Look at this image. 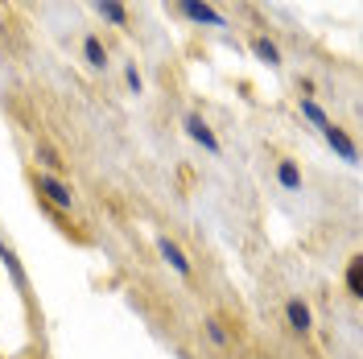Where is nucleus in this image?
Returning a JSON list of instances; mask_svg holds the SVG:
<instances>
[{"instance_id": "1", "label": "nucleus", "mask_w": 363, "mask_h": 359, "mask_svg": "<svg viewBox=\"0 0 363 359\" xmlns=\"http://www.w3.org/2000/svg\"><path fill=\"white\" fill-rule=\"evenodd\" d=\"M178 9L190 17V21H199V25H215V29L223 25V17H219V13H215L206 0H178Z\"/></svg>"}, {"instance_id": "2", "label": "nucleus", "mask_w": 363, "mask_h": 359, "mask_svg": "<svg viewBox=\"0 0 363 359\" xmlns=\"http://www.w3.org/2000/svg\"><path fill=\"white\" fill-rule=\"evenodd\" d=\"M38 190H42V194L54 202V206H70V202H74V194H70V190H67L58 178H50V174H38Z\"/></svg>"}, {"instance_id": "3", "label": "nucleus", "mask_w": 363, "mask_h": 359, "mask_svg": "<svg viewBox=\"0 0 363 359\" xmlns=\"http://www.w3.org/2000/svg\"><path fill=\"white\" fill-rule=\"evenodd\" d=\"M322 136H326V140L339 149V158H342V161H355V145H351V136L342 133V128H335V124L326 120V124H322Z\"/></svg>"}, {"instance_id": "4", "label": "nucleus", "mask_w": 363, "mask_h": 359, "mask_svg": "<svg viewBox=\"0 0 363 359\" xmlns=\"http://www.w3.org/2000/svg\"><path fill=\"white\" fill-rule=\"evenodd\" d=\"M186 133L194 136V140H199L203 149H211V153H219V140H215V133L206 128V124L199 120V116H190V120H186Z\"/></svg>"}, {"instance_id": "5", "label": "nucleus", "mask_w": 363, "mask_h": 359, "mask_svg": "<svg viewBox=\"0 0 363 359\" xmlns=\"http://www.w3.org/2000/svg\"><path fill=\"white\" fill-rule=\"evenodd\" d=\"M161 256H165V260H169V265H174V269L182 272V277L190 272V260L182 256V248H178V244H169V240H161Z\"/></svg>"}, {"instance_id": "6", "label": "nucleus", "mask_w": 363, "mask_h": 359, "mask_svg": "<svg viewBox=\"0 0 363 359\" xmlns=\"http://www.w3.org/2000/svg\"><path fill=\"white\" fill-rule=\"evenodd\" d=\"M95 9H99V13H104L112 25H124V21H128V13H124V4H120V0H95Z\"/></svg>"}, {"instance_id": "7", "label": "nucleus", "mask_w": 363, "mask_h": 359, "mask_svg": "<svg viewBox=\"0 0 363 359\" xmlns=\"http://www.w3.org/2000/svg\"><path fill=\"white\" fill-rule=\"evenodd\" d=\"M347 289H351V297H363V256H355L347 269Z\"/></svg>"}, {"instance_id": "8", "label": "nucleus", "mask_w": 363, "mask_h": 359, "mask_svg": "<svg viewBox=\"0 0 363 359\" xmlns=\"http://www.w3.org/2000/svg\"><path fill=\"white\" fill-rule=\"evenodd\" d=\"M285 314H289V322H294V331H310V310H306L301 302H289Z\"/></svg>"}, {"instance_id": "9", "label": "nucleus", "mask_w": 363, "mask_h": 359, "mask_svg": "<svg viewBox=\"0 0 363 359\" xmlns=\"http://www.w3.org/2000/svg\"><path fill=\"white\" fill-rule=\"evenodd\" d=\"M252 50H256V54H260V58H264L269 67H277V62H281V50H277V45L269 42V38H256V42H252Z\"/></svg>"}, {"instance_id": "10", "label": "nucleus", "mask_w": 363, "mask_h": 359, "mask_svg": "<svg viewBox=\"0 0 363 359\" xmlns=\"http://www.w3.org/2000/svg\"><path fill=\"white\" fill-rule=\"evenodd\" d=\"M83 50H87V62H91V67H104V45H99V38H87V45H83Z\"/></svg>"}, {"instance_id": "11", "label": "nucleus", "mask_w": 363, "mask_h": 359, "mask_svg": "<svg viewBox=\"0 0 363 359\" xmlns=\"http://www.w3.org/2000/svg\"><path fill=\"white\" fill-rule=\"evenodd\" d=\"M277 178H281V186H289V190H294L297 182H301V178H297V170H294V165H289V161H285V165L277 170Z\"/></svg>"}, {"instance_id": "12", "label": "nucleus", "mask_w": 363, "mask_h": 359, "mask_svg": "<svg viewBox=\"0 0 363 359\" xmlns=\"http://www.w3.org/2000/svg\"><path fill=\"white\" fill-rule=\"evenodd\" d=\"M301 112H306V116H310V120H314V124H318V128H322V124H326V112H322V108H318V104H314V99H306V104H301Z\"/></svg>"}, {"instance_id": "13", "label": "nucleus", "mask_w": 363, "mask_h": 359, "mask_svg": "<svg viewBox=\"0 0 363 359\" xmlns=\"http://www.w3.org/2000/svg\"><path fill=\"white\" fill-rule=\"evenodd\" d=\"M124 79H128V87H133L136 95H140V74H136V67H128V70H124Z\"/></svg>"}]
</instances>
